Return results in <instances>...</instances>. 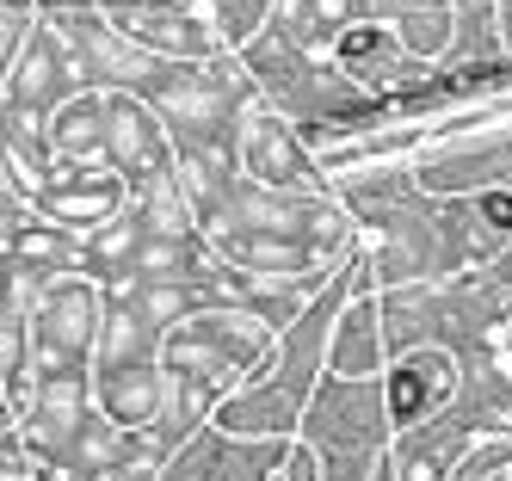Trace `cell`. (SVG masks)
<instances>
[{"instance_id": "obj_3", "label": "cell", "mask_w": 512, "mask_h": 481, "mask_svg": "<svg viewBox=\"0 0 512 481\" xmlns=\"http://www.w3.org/2000/svg\"><path fill=\"white\" fill-rule=\"evenodd\" d=\"M482 210H488L494 229H506V235H512V192H488V198H482Z\"/></svg>"}, {"instance_id": "obj_2", "label": "cell", "mask_w": 512, "mask_h": 481, "mask_svg": "<svg viewBox=\"0 0 512 481\" xmlns=\"http://www.w3.org/2000/svg\"><path fill=\"white\" fill-rule=\"evenodd\" d=\"M340 62H346L352 74H371V81H377V74L395 68V44H389L383 31H352L346 44H340Z\"/></svg>"}, {"instance_id": "obj_4", "label": "cell", "mask_w": 512, "mask_h": 481, "mask_svg": "<svg viewBox=\"0 0 512 481\" xmlns=\"http://www.w3.org/2000/svg\"><path fill=\"white\" fill-rule=\"evenodd\" d=\"M506 340H512V333H506Z\"/></svg>"}, {"instance_id": "obj_1", "label": "cell", "mask_w": 512, "mask_h": 481, "mask_svg": "<svg viewBox=\"0 0 512 481\" xmlns=\"http://www.w3.org/2000/svg\"><path fill=\"white\" fill-rule=\"evenodd\" d=\"M445 383H451L445 358H414V364H401V370H395V383H389V407H395V420H420L426 407L445 395Z\"/></svg>"}]
</instances>
